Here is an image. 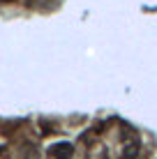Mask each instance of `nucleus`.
I'll return each mask as SVG.
<instances>
[{"instance_id": "f257e3e1", "label": "nucleus", "mask_w": 157, "mask_h": 159, "mask_svg": "<svg viewBox=\"0 0 157 159\" xmlns=\"http://www.w3.org/2000/svg\"><path fill=\"white\" fill-rule=\"evenodd\" d=\"M51 152L53 155H58V159H65L69 155V152H72V145H67V143H58V145H53L51 148Z\"/></svg>"}]
</instances>
